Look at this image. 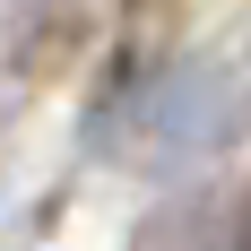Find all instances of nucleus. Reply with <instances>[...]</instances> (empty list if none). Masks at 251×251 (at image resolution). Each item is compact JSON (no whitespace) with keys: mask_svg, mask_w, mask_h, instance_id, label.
<instances>
[{"mask_svg":"<svg viewBox=\"0 0 251 251\" xmlns=\"http://www.w3.org/2000/svg\"><path fill=\"white\" fill-rule=\"evenodd\" d=\"M243 251H251V243H243Z\"/></svg>","mask_w":251,"mask_h":251,"instance_id":"1","label":"nucleus"}]
</instances>
